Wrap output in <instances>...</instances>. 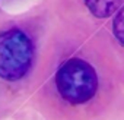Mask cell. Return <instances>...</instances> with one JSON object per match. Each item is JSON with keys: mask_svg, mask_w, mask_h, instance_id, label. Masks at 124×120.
<instances>
[{"mask_svg": "<svg viewBox=\"0 0 124 120\" xmlns=\"http://www.w3.org/2000/svg\"><path fill=\"white\" fill-rule=\"evenodd\" d=\"M55 85L63 100L70 104H83L96 94L98 75L86 60L72 57L57 70Z\"/></svg>", "mask_w": 124, "mask_h": 120, "instance_id": "obj_1", "label": "cell"}, {"mask_svg": "<svg viewBox=\"0 0 124 120\" xmlns=\"http://www.w3.org/2000/svg\"><path fill=\"white\" fill-rule=\"evenodd\" d=\"M34 44L26 32L12 28L0 34V78L18 81L31 69Z\"/></svg>", "mask_w": 124, "mask_h": 120, "instance_id": "obj_2", "label": "cell"}, {"mask_svg": "<svg viewBox=\"0 0 124 120\" xmlns=\"http://www.w3.org/2000/svg\"><path fill=\"white\" fill-rule=\"evenodd\" d=\"M124 0H85L89 12L96 18H108L115 13Z\"/></svg>", "mask_w": 124, "mask_h": 120, "instance_id": "obj_3", "label": "cell"}, {"mask_svg": "<svg viewBox=\"0 0 124 120\" xmlns=\"http://www.w3.org/2000/svg\"><path fill=\"white\" fill-rule=\"evenodd\" d=\"M112 32L121 45H124V6L120 8L112 19Z\"/></svg>", "mask_w": 124, "mask_h": 120, "instance_id": "obj_4", "label": "cell"}]
</instances>
